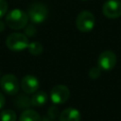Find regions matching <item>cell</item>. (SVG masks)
Returning <instances> with one entry per match:
<instances>
[{"label": "cell", "instance_id": "17", "mask_svg": "<svg viewBox=\"0 0 121 121\" xmlns=\"http://www.w3.org/2000/svg\"><path fill=\"white\" fill-rule=\"evenodd\" d=\"M58 113H59V111H58V108H57V107L52 106V107L49 108V110H48V117H49V118L55 119V118L57 117Z\"/></svg>", "mask_w": 121, "mask_h": 121}, {"label": "cell", "instance_id": "14", "mask_svg": "<svg viewBox=\"0 0 121 121\" xmlns=\"http://www.w3.org/2000/svg\"><path fill=\"white\" fill-rule=\"evenodd\" d=\"M0 120L1 121H16V113L14 111L10 109L3 110L0 112Z\"/></svg>", "mask_w": 121, "mask_h": 121}, {"label": "cell", "instance_id": "12", "mask_svg": "<svg viewBox=\"0 0 121 121\" xmlns=\"http://www.w3.org/2000/svg\"><path fill=\"white\" fill-rule=\"evenodd\" d=\"M19 121H42L39 113L34 110H25L19 118Z\"/></svg>", "mask_w": 121, "mask_h": 121}, {"label": "cell", "instance_id": "18", "mask_svg": "<svg viewBox=\"0 0 121 121\" xmlns=\"http://www.w3.org/2000/svg\"><path fill=\"white\" fill-rule=\"evenodd\" d=\"M35 33H36V27L33 25H30V26H26V35L33 36Z\"/></svg>", "mask_w": 121, "mask_h": 121}, {"label": "cell", "instance_id": "3", "mask_svg": "<svg viewBox=\"0 0 121 121\" xmlns=\"http://www.w3.org/2000/svg\"><path fill=\"white\" fill-rule=\"evenodd\" d=\"M47 13H48V10L45 5H43V3L35 2V3H32L27 8L26 14L33 23L40 24L46 19Z\"/></svg>", "mask_w": 121, "mask_h": 121}, {"label": "cell", "instance_id": "13", "mask_svg": "<svg viewBox=\"0 0 121 121\" xmlns=\"http://www.w3.org/2000/svg\"><path fill=\"white\" fill-rule=\"evenodd\" d=\"M27 49L29 51V53L33 56H38V55H41L43 50V47L42 45V43L40 42H37V41H34V42H31L30 43H28V46H27Z\"/></svg>", "mask_w": 121, "mask_h": 121}, {"label": "cell", "instance_id": "20", "mask_svg": "<svg viewBox=\"0 0 121 121\" xmlns=\"http://www.w3.org/2000/svg\"><path fill=\"white\" fill-rule=\"evenodd\" d=\"M4 28H5V24L0 20V32H1V31H3V30H4Z\"/></svg>", "mask_w": 121, "mask_h": 121}, {"label": "cell", "instance_id": "1", "mask_svg": "<svg viewBox=\"0 0 121 121\" xmlns=\"http://www.w3.org/2000/svg\"><path fill=\"white\" fill-rule=\"evenodd\" d=\"M5 21L9 27L12 29H21L26 26L28 16L25 11L19 9H15L7 14Z\"/></svg>", "mask_w": 121, "mask_h": 121}, {"label": "cell", "instance_id": "6", "mask_svg": "<svg viewBox=\"0 0 121 121\" xmlns=\"http://www.w3.org/2000/svg\"><path fill=\"white\" fill-rule=\"evenodd\" d=\"M117 61L116 55L110 50L103 51L97 59V66L103 71H110L112 70Z\"/></svg>", "mask_w": 121, "mask_h": 121}, {"label": "cell", "instance_id": "19", "mask_svg": "<svg viewBox=\"0 0 121 121\" xmlns=\"http://www.w3.org/2000/svg\"><path fill=\"white\" fill-rule=\"evenodd\" d=\"M5 101H6V99H5L4 95H3L2 93H0V110L4 107V105H5Z\"/></svg>", "mask_w": 121, "mask_h": 121}, {"label": "cell", "instance_id": "4", "mask_svg": "<svg viewBox=\"0 0 121 121\" xmlns=\"http://www.w3.org/2000/svg\"><path fill=\"white\" fill-rule=\"evenodd\" d=\"M95 24V19L93 13L88 10H83L78 13L76 19V26L81 32L91 31Z\"/></svg>", "mask_w": 121, "mask_h": 121}, {"label": "cell", "instance_id": "16", "mask_svg": "<svg viewBox=\"0 0 121 121\" xmlns=\"http://www.w3.org/2000/svg\"><path fill=\"white\" fill-rule=\"evenodd\" d=\"M8 3L6 0H0V18H2L8 11Z\"/></svg>", "mask_w": 121, "mask_h": 121}, {"label": "cell", "instance_id": "8", "mask_svg": "<svg viewBox=\"0 0 121 121\" xmlns=\"http://www.w3.org/2000/svg\"><path fill=\"white\" fill-rule=\"evenodd\" d=\"M103 14L109 19H115L121 16V2L118 0H108L102 7Z\"/></svg>", "mask_w": 121, "mask_h": 121}, {"label": "cell", "instance_id": "2", "mask_svg": "<svg viewBox=\"0 0 121 121\" xmlns=\"http://www.w3.org/2000/svg\"><path fill=\"white\" fill-rule=\"evenodd\" d=\"M28 43L27 37L25 34L19 32L9 34L6 40V44L11 51H22L27 48Z\"/></svg>", "mask_w": 121, "mask_h": 121}, {"label": "cell", "instance_id": "21", "mask_svg": "<svg viewBox=\"0 0 121 121\" xmlns=\"http://www.w3.org/2000/svg\"><path fill=\"white\" fill-rule=\"evenodd\" d=\"M42 121H54V120H52V119L49 118V117H43Z\"/></svg>", "mask_w": 121, "mask_h": 121}, {"label": "cell", "instance_id": "11", "mask_svg": "<svg viewBox=\"0 0 121 121\" xmlns=\"http://www.w3.org/2000/svg\"><path fill=\"white\" fill-rule=\"evenodd\" d=\"M30 100H31V105L33 106H36V107L43 106L47 101V94L43 91H39V92L36 91Z\"/></svg>", "mask_w": 121, "mask_h": 121}, {"label": "cell", "instance_id": "15", "mask_svg": "<svg viewBox=\"0 0 121 121\" xmlns=\"http://www.w3.org/2000/svg\"><path fill=\"white\" fill-rule=\"evenodd\" d=\"M100 72H101V69L98 66L97 67H92L89 71V77L92 79H96L100 76Z\"/></svg>", "mask_w": 121, "mask_h": 121}, {"label": "cell", "instance_id": "9", "mask_svg": "<svg viewBox=\"0 0 121 121\" xmlns=\"http://www.w3.org/2000/svg\"><path fill=\"white\" fill-rule=\"evenodd\" d=\"M39 80L32 75L25 76L21 80V88L26 94H34L39 88Z\"/></svg>", "mask_w": 121, "mask_h": 121}, {"label": "cell", "instance_id": "7", "mask_svg": "<svg viewBox=\"0 0 121 121\" xmlns=\"http://www.w3.org/2000/svg\"><path fill=\"white\" fill-rule=\"evenodd\" d=\"M70 96L69 89L62 84L56 85L52 88L50 92V99L54 104H63Z\"/></svg>", "mask_w": 121, "mask_h": 121}, {"label": "cell", "instance_id": "10", "mask_svg": "<svg viewBox=\"0 0 121 121\" xmlns=\"http://www.w3.org/2000/svg\"><path fill=\"white\" fill-rule=\"evenodd\" d=\"M60 121H80V112L75 108H67L60 112Z\"/></svg>", "mask_w": 121, "mask_h": 121}, {"label": "cell", "instance_id": "5", "mask_svg": "<svg viewBox=\"0 0 121 121\" xmlns=\"http://www.w3.org/2000/svg\"><path fill=\"white\" fill-rule=\"evenodd\" d=\"M0 86H1V89L4 91V93H6L9 95H13L18 93L20 84H19L17 78L14 75L7 74V75H4L3 77H1Z\"/></svg>", "mask_w": 121, "mask_h": 121}, {"label": "cell", "instance_id": "22", "mask_svg": "<svg viewBox=\"0 0 121 121\" xmlns=\"http://www.w3.org/2000/svg\"><path fill=\"white\" fill-rule=\"evenodd\" d=\"M0 73H1V72H0Z\"/></svg>", "mask_w": 121, "mask_h": 121}]
</instances>
